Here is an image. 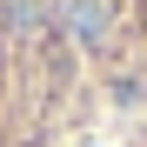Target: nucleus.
Instances as JSON below:
<instances>
[{"label":"nucleus","mask_w":147,"mask_h":147,"mask_svg":"<svg viewBox=\"0 0 147 147\" xmlns=\"http://www.w3.org/2000/svg\"><path fill=\"white\" fill-rule=\"evenodd\" d=\"M67 27L80 34L87 47H107V34H114V13H107V0H74V7H67Z\"/></svg>","instance_id":"f257e3e1"},{"label":"nucleus","mask_w":147,"mask_h":147,"mask_svg":"<svg viewBox=\"0 0 147 147\" xmlns=\"http://www.w3.org/2000/svg\"><path fill=\"white\" fill-rule=\"evenodd\" d=\"M0 20H7L13 34H40V27H47V7H40V0H7Z\"/></svg>","instance_id":"f03ea898"}]
</instances>
